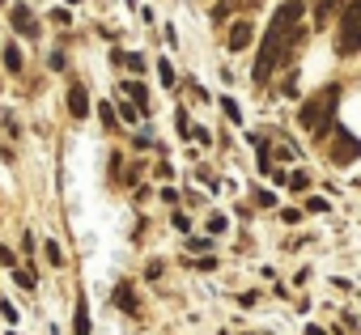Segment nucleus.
Segmentation results:
<instances>
[{"mask_svg":"<svg viewBox=\"0 0 361 335\" xmlns=\"http://www.w3.org/2000/svg\"><path fill=\"white\" fill-rule=\"evenodd\" d=\"M340 56H357L361 47V5L357 0H344V9H340V39H336Z\"/></svg>","mask_w":361,"mask_h":335,"instance_id":"obj_3","label":"nucleus"},{"mask_svg":"<svg viewBox=\"0 0 361 335\" xmlns=\"http://www.w3.org/2000/svg\"><path fill=\"white\" fill-rule=\"evenodd\" d=\"M5 68H9V72H22V51H18V43H5Z\"/></svg>","mask_w":361,"mask_h":335,"instance_id":"obj_12","label":"nucleus"},{"mask_svg":"<svg viewBox=\"0 0 361 335\" xmlns=\"http://www.w3.org/2000/svg\"><path fill=\"white\" fill-rule=\"evenodd\" d=\"M251 39H255V26H251V22H234V26H230L226 47H230V51H247V47H251Z\"/></svg>","mask_w":361,"mask_h":335,"instance_id":"obj_5","label":"nucleus"},{"mask_svg":"<svg viewBox=\"0 0 361 335\" xmlns=\"http://www.w3.org/2000/svg\"><path fill=\"white\" fill-rule=\"evenodd\" d=\"M73 335H90V305L77 301V314H73Z\"/></svg>","mask_w":361,"mask_h":335,"instance_id":"obj_11","label":"nucleus"},{"mask_svg":"<svg viewBox=\"0 0 361 335\" xmlns=\"http://www.w3.org/2000/svg\"><path fill=\"white\" fill-rule=\"evenodd\" d=\"M221 229H226V217H221V213H213V217H209V234H221Z\"/></svg>","mask_w":361,"mask_h":335,"instance_id":"obj_21","label":"nucleus"},{"mask_svg":"<svg viewBox=\"0 0 361 335\" xmlns=\"http://www.w3.org/2000/svg\"><path fill=\"white\" fill-rule=\"evenodd\" d=\"M336 98H340V85H327L323 94H314V98L306 102V110H302V127L314 132V136H323V132H327V115L336 110Z\"/></svg>","mask_w":361,"mask_h":335,"instance_id":"obj_2","label":"nucleus"},{"mask_svg":"<svg viewBox=\"0 0 361 335\" xmlns=\"http://www.w3.org/2000/svg\"><path fill=\"white\" fill-rule=\"evenodd\" d=\"M0 263H5V267H18V255H13L9 246H0Z\"/></svg>","mask_w":361,"mask_h":335,"instance_id":"obj_22","label":"nucleus"},{"mask_svg":"<svg viewBox=\"0 0 361 335\" xmlns=\"http://www.w3.org/2000/svg\"><path fill=\"white\" fill-rule=\"evenodd\" d=\"M289 187H293V191H306V187H310V175H302V170L289 175Z\"/></svg>","mask_w":361,"mask_h":335,"instance_id":"obj_18","label":"nucleus"},{"mask_svg":"<svg viewBox=\"0 0 361 335\" xmlns=\"http://www.w3.org/2000/svg\"><path fill=\"white\" fill-rule=\"evenodd\" d=\"M221 110H226V115H230V119H234V123H238V119H243V110H238V102H234V98H226V102H221Z\"/></svg>","mask_w":361,"mask_h":335,"instance_id":"obj_19","label":"nucleus"},{"mask_svg":"<svg viewBox=\"0 0 361 335\" xmlns=\"http://www.w3.org/2000/svg\"><path fill=\"white\" fill-rule=\"evenodd\" d=\"M98 115H102V123H106V127H115V110H111V106H106V102H102V106H98Z\"/></svg>","mask_w":361,"mask_h":335,"instance_id":"obj_24","label":"nucleus"},{"mask_svg":"<svg viewBox=\"0 0 361 335\" xmlns=\"http://www.w3.org/2000/svg\"><path fill=\"white\" fill-rule=\"evenodd\" d=\"M331 157H336V161H353V157H357V140H353V132H344V127L336 132V148H331Z\"/></svg>","mask_w":361,"mask_h":335,"instance_id":"obj_6","label":"nucleus"},{"mask_svg":"<svg viewBox=\"0 0 361 335\" xmlns=\"http://www.w3.org/2000/svg\"><path fill=\"white\" fill-rule=\"evenodd\" d=\"M255 200H259V208H272V204H276V196H272V191H259Z\"/></svg>","mask_w":361,"mask_h":335,"instance_id":"obj_25","label":"nucleus"},{"mask_svg":"<svg viewBox=\"0 0 361 335\" xmlns=\"http://www.w3.org/2000/svg\"><path fill=\"white\" fill-rule=\"evenodd\" d=\"M0 123H5V127H9V136H22V132H18V119H13L9 110H5V115H0Z\"/></svg>","mask_w":361,"mask_h":335,"instance_id":"obj_23","label":"nucleus"},{"mask_svg":"<svg viewBox=\"0 0 361 335\" xmlns=\"http://www.w3.org/2000/svg\"><path fill=\"white\" fill-rule=\"evenodd\" d=\"M9 18H13V30H18V34H26V39H35V34H39V22H35V13H30L26 5H13V9H9Z\"/></svg>","mask_w":361,"mask_h":335,"instance_id":"obj_4","label":"nucleus"},{"mask_svg":"<svg viewBox=\"0 0 361 335\" xmlns=\"http://www.w3.org/2000/svg\"><path fill=\"white\" fill-rule=\"evenodd\" d=\"M115 305H119L123 314H136V310H140V305H136V289H132L128 280H123V284H115Z\"/></svg>","mask_w":361,"mask_h":335,"instance_id":"obj_9","label":"nucleus"},{"mask_svg":"<svg viewBox=\"0 0 361 335\" xmlns=\"http://www.w3.org/2000/svg\"><path fill=\"white\" fill-rule=\"evenodd\" d=\"M336 9H344V0H319V9H314V26H319V30H327V18H331Z\"/></svg>","mask_w":361,"mask_h":335,"instance_id":"obj_10","label":"nucleus"},{"mask_svg":"<svg viewBox=\"0 0 361 335\" xmlns=\"http://www.w3.org/2000/svg\"><path fill=\"white\" fill-rule=\"evenodd\" d=\"M123 98H132L136 115H145V110H149V89H145L140 81H123Z\"/></svg>","mask_w":361,"mask_h":335,"instance_id":"obj_7","label":"nucleus"},{"mask_svg":"<svg viewBox=\"0 0 361 335\" xmlns=\"http://www.w3.org/2000/svg\"><path fill=\"white\" fill-rule=\"evenodd\" d=\"M119 64H128V72H145V56H136V51H128V56H115Z\"/></svg>","mask_w":361,"mask_h":335,"instance_id":"obj_13","label":"nucleus"},{"mask_svg":"<svg viewBox=\"0 0 361 335\" xmlns=\"http://www.w3.org/2000/svg\"><path fill=\"white\" fill-rule=\"evenodd\" d=\"M13 280H18L22 289H35V284H39V276H35V272H22V267H13Z\"/></svg>","mask_w":361,"mask_h":335,"instance_id":"obj_15","label":"nucleus"},{"mask_svg":"<svg viewBox=\"0 0 361 335\" xmlns=\"http://www.w3.org/2000/svg\"><path fill=\"white\" fill-rule=\"evenodd\" d=\"M188 255H209V238H188Z\"/></svg>","mask_w":361,"mask_h":335,"instance_id":"obj_16","label":"nucleus"},{"mask_svg":"<svg viewBox=\"0 0 361 335\" xmlns=\"http://www.w3.org/2000/svg\"><path fill=\"white\" fill-rule=\"evenodd\" d=\"M68 5H81V0H68Z\"/></svg>","mask_w":361,"mask_h":335,"instance_id":"obj_27","label":"nucleus"},{"mask_svg":"<svg viewBox=\"0 0 361 335\" xmlns=\"http://www.w3.org/2000/svg\"><path fill=\"white\" fill-rule=\"evenodd\" d=\"M302 13H306V5L302 0H285V5L272 13V26H268V34H264V47H259V60H255V68H251V77H255V85H264V81H272V72H276V64L293 51V43L302 39Z\"/></svg>","mask_w":361,"mask_h":335,"instance_id":"obj_1","label":"nucleus"},{"mask_svg":"<svg viewBox=\"0 0 361 335\" xmlns=\"http://www.w3.org/2000/svg\"><path fill=\"white\" fill-rule=\"evenodd\" d=\"M43 255H47V263H51V267H64V251H60L56 242H47V246H43Z\"/></svg>","mask_w":361,"mask_h":335,"instance_id":"obj_14","label":"nucleus"},{"mask_svg":"<svg viewBox=\"0 0 361 335\" xmlns=\"http://www.w3.org/2000/svg\"><path fill=\"white\" fill-rule=\"evenodd\" d=\"M157 77H161V85H174V68L166 60H157Z\"/></svg>","mask_w":361,"mask_h":335,"instance_id":"obj_17","label":"nucleus"},{"mask_svg":"<svg viewBox=\"0 0 361 335\" xmlns=\"http://www.w3.org/2000/svg\"><path fill=\"white\" fill-rule=\"evenodd\" d=\"M306 335H327V331L323 327H306Z\"/></svg>","mask_w":361,"mask_h":335,"instance_id":"obj_26","label":"nucleus"},{"mask_svg":"<svg viewBox=\"0 0 361 335\" xmlns=\"http://www.w3.org/2000/svg\"><path fill=\"white\" fill-rule=\"evenodd\" d=\"M68 115H73V119H85V115H90V98H85L81 85L68 89Z\"/></svg>","mask_w":361,"mask_h":335,"instance_id":"obj_8","label":"nucleus"},{"mask_svg":"<svg viewBox=\"0 0 361 335\" xmlns=\"http://www.w3.org/2000/svg\"><path fill=\"white\" fill-rule=\"evenodd\" d=\"M192 267H196V272H213V267H217V259H213V255H200Z\"/></svg>","mask_w":361,"mask_h":335,"instance_id":"obj_20","label":"nucleus"}]
</instances>
